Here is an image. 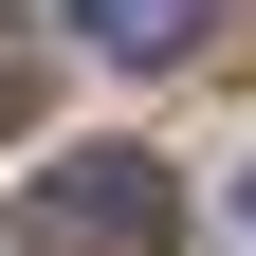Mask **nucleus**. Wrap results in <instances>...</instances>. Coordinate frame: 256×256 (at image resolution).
Wrapping results in <instances>:
<instances>
[{
  "label": "nucleus",
  "mask_w": 256,
  "mask_h": 256,
  "mask_svg": "<svg viewBox=\"0 0 256 256\" xmlns=\"http://www.w3.org/2000/svg\"><path fill=\"white\" fill-rule=\"evenodd\" d=\"M165 238H183L165 146H55L18 183V256H165Z\"/></svg>",
  "instance_id": "nucleus-1"
},
{
  "label": "nucleus",
  "mask_w": 256,
  "mask_h": 256,
  "mask_svg": "<svg viewBox=\"0 0 256 256\" xmlns=\"http://www.w3.org/2000/svg\"><path fill=\"white\" fill-rule=\"evenodd\" d=\"M74 37H92V55H128V74H183V55L220 37V0H74Z\"/></svg>",
  "instance_id": "nucleus-2"
},
{
  "label": "nucleus",
  "mask_w": 256,
  "mask_h": 256,
  "mask_svg": "<svg viewBox=\"0 0 256 256\" xmlns=\"http://www.w3.org/2000/svg\"><path fill=\"white\" fill-rule=\"evenodd\" d=\"M37 92H55V55L18 37V18H0V128H37Z\"/></svg>",
  "instance_id": "nucleus-3"
},
{
  "label": "nucleus",
  "mask_w": 256,
  "mask_h": 256,
  "mask_svg": "<svg viewBox=\"0 0 256 256\" xmlns=\"http://www.w3.org/2000/svg\"><path fill=\"white\" fill-rule=\"evenodd\" d=\"M238 238H256V183H238Z\"/></svg>",
  "instance_id": "nucleus-4"
}]
</instances>
